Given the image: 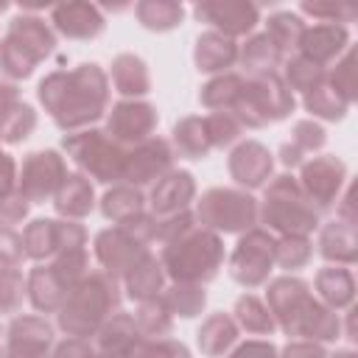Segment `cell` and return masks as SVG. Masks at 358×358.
Segmentation results:
<instances>
[{
	"label": "cell",
	"mask_w": 358,
	"mask_h": 358,
	"mask_svg": "<svg viewBox=\"0 0 358 358\" xmlns=\"http://www.w3.org/2000/svg\"><path fill=\"white\" fill-rule=\"evenodd\" d=\"M324 84H327L338 98H344L350 106L355 103L358 90H355V50H352V45L327 67Z\"/></svg>",
	"instance_id": "obj_44"
},
{
	"label": "cell",
	"mask_w": 358,
	"mask_h": 358,
	"mask_svg": "<svg viewBox=\"0 0 358 358\" xmlns=\"http://www.w3.org/2000/svg\"><path fill=\"white\" fill-rule=\"evenodd\" d=\"M134 17L145 31L154 34H168L182 25L185 20V6L176 0H140L134 6Z\"/></svg>",
	"instance_id": "obj_37"
},
{
	"label": "cell",
	"mask_w": 358,
	"mask_h": 358,
	"mask_svg": "<svg viewBox=\"0 0 358 358\" xmlns=\"http://www.w3.org/2000/svg\"><path fill=\"white\" fill-rule=\"evenodd\" d=\"M131 316H134L137 330L143 336H148V338H168L171 330H173V313L168 310L162 294L151 296L145 302H137V310Z\"/></svg>",
	"instance_id": "obj_41"
},
{
	"label": "cell",
	"mask_w": 358,
	"mask_h": 358,
	"mask_svg": "<svg viewBox=\"0 0 358 358\" xmlns=\"http://www.w3.org/2000/svg\"><path fill=\"white\" fill-rule=\"evenodd\" d=\"M50 28L64 39L90 42L106 31V17L103 8L92 3H62L50 8Z\"/></svg>",
	"instance_id": "obj_19"
},
{
	"label": "cell",
	"mask_w": 358,
	"mask_h": 358,
	"mask_svg": "<svg viewBox=\"0 0 358 358\" xmlns=\"http://www.w3.org/2000/svg\"><path fill=\"white\" fill-rule=\"evenodd\" d=\"M28 210H31V204H28L20 193H14L8 201L0 204V224H3V227H11V224L25 221V218H28Z\"/></svg>",
	"instance_id": "obj_59"
},
{
	"label": "cell",
	"mask_w": 358,
	"mask_h": 358,
	"mask_svg": "<svg viewBox=\"0 0 358 358\" xmlns=\"http://www.w3.org/2000/svg\"><path fill=\"white\" fill-rule=\"evenodd\" d=\"M204 129H207V137H210L213 148H229L243 134V126L238 123V117L232 112H210L204 117Z\"/></svg>",
	"instance_id": "obj_49"
},
{
	"label": "cell",
	"mask_w": 358,
	"mask_h": 358,
	"mask_svg": "<svg viewBox=\"0 0 358 358\" xmlns=\"http://www.w3.org/2000/svg\"><path fill=\"white\" fill-rule=\"evenodd\" d=\"M257 221L271 235H305L322 224V213L305 199L294 173L271 176L263 187V201H257Z\"/></svg>",
	"instance_id": "obj_5"
},
{
	"label": "cell",
	"mask_w": 358,
	"mask_h": 358,
	"mask_svg": "<svg viewBox=\"0 0 358 358\" xmlns=\"http://www.w3.org/2000/svg\"><path fill=\"white\" fill-rule=\"evenodd\" d=\"M126 358H193V355H190L187 344H182L176 338H148V336H140Z\"/></svg>",
	"instance_id": "obj_51"
},
{
	"label": "cell",
	"mask_w": 358,
	"mask_h": 358,
	"mask_svg": "<svg viewBox=\"0 0 358 358\" xmlns=\"http://www.w3.org/2000/svg\"><path fill=\"white\" fill-rule=\"evenodd\" d=\"M140 336H143V333L137 330L134 316L117 310V313L109 316V319L101 324V330L95 333V352H101V355H106V358H126L129 350L134 347V341H137Z\"/></svg>",
	"instance_id": "obj_31"
},
{
	"label": "cell",
	"mask_w": 358,
	"mask_h": 358,
	"mask_svg": "<svg viewBox=\"0 0 358 358\" xmlns=\"http://www.w3.org/2000/svg\"><path fill=\"white\" fill-rule=\"evenodd\" d=\"M162 299L168 305V310L173 313V319H193L207 308V291L204 285H193V282H171L162 291Z\"/></svg>",
	"instance_id": "obj_42"
},
{
	"label": "cell",
	"mask_w": 358,
	"mask_h": 358,
	"mask_svg": "<svg viewBox=\"0 0 358 358\" xmlns=\"http://www.w3.org/2000/svg\"><path fill=\"white\" fill-rule=\"evenodd\" d=\"M36 98L50 120L64 134H73L92 129L101 117H106L112 87L101 64L84 62L73 70L48 73L36 87Z\"/></svg>",
	"instance_id": "obj_1"
},
{
	"label": "cell",
	"mask_w": 358,
	"mask_h": 358,
	"mask_svg": "<svg viewBox=\"0 0 358 358\" xmlns=\"http://www.w3.org/2000/svg\"><path fill=\"white\" fill-rule=\"evenodd\" d=\"M280 358H327V350H324V344L294 338L280 350Z\"/></svg>",
	"instance_id": "obj_58"
},
{
	"label": "cell",
	"mask_w": 358,
	"mask_h": 358,
	"mask_svg": "<svg viewBox=\"0 0 358 358\" xmlns=\"http://www.w3.org/2000/svg\"><path fill=\"white\" fill-rule=\"evenodd\" d=\"M193 64L199 73H213V76L227 73L229 67L238 64V42L218 31H204L196 36Z\"/></svg>",
	"instance_id": "obj_23"
},
{
	"label": "cell",
	"mask_w": 358,
	"mask_h": 358,
	"mask_svg": "<svg viewBox=\"0 0 358 358\" xmlns=\"http://www.w3.org/2000/svg\"><path fill=\"white\" fill-rule=\"evenodd\" d=\"M199 22H207L210 31H218L229 39L249 36L260 22V6L249 0H201L193 6Z\"/></svg>",
	"instance_id": "obj_15"
},
{
	"label": "cell",
	"mask_w": 358,
	"mask_h": 358,
	"mask_svg": "<svg viewBox=\"0 0 358 358\" xmlns=\"http://www.w3.org/2000/svg\"><path fill=\"white\" fill-rule=\"evenodd\" d=\"M313 257V243L305 235H280L274 241V266L285 271L305 268Z\"/></svg>",
	"instance_id": "obj_45"
},
{
	"label": "cell",
	"mask_w": 358,
	"mask_h": 358,
	"mask_svg": "<svg viewBox=\"0 0 358 358\" xmlns=\"http://www.w3.org/2000/svg\"><path fill=\"white\" fill-rule=\"evenodd\" d=\"M227 171L241 190L266 187L274 176V154L257 140H238L227 157Z\"/></svg>",
	"instance_id": "obj_17"
},
{
	"label": "cell",
	"mask_w": 358,
	"mask_h": 358,
	"mask_svg": "<svg viewBox=\"0 0 358 358\" xmlns=\"http://www.w3.org/2000/svg\"><path fill=\"white\" fill-rule=\"evenodd\" d=\"M36 123H39L36 109L31 103H25L22 98L3 103L0 106V143L17 145V143L28 140L36 131Z\"/></svg>",
	"instance_id": "obj_36"
},
{
	"label": "cell",
	"mask_w": 358,
	"mask_h": 358,
	"mask_svg": "<svg viewBox=\"0 0 358 358\" xmlns=\"http://www.w3.org/2000/svg\"><path fill=\"white\" fill-rule=\"evenodd\" d=\"M25 299V274L17 266H0V313H17Z\"/></svg>",
	"instance_id": "obj_50"
},
{
	"label": "cell",
	"mask_w": 358,
	"mask_h": 358,
	"mask_svg": "<svg viewBox=\"0 0 358 358\" xmlns=\"http://www.w3.org/2000/svg\"><path fill=\"white\" fill-rule=\"evenodd\" d=\"M159 126V112L154 103L143 101V98H123L117 103H112V109L106 112V131L115 143H120L123 148H131L148 137H154Z\"/></svg>",
	"instance_id": "obj_13"
},
{
	"label": "cell",
	"mask_w": 358,
	"mask_h": 358,
	"mask_svg": "<svg viewBox=\"0 0 358 358\" xmlns=\"http://www.w3.org/2000/svg\"><path fill=\"white\" fill-rule=\"evenodd\" d=\"M17 171H20L17 159L0 148V204L17 193Z\"/></svg>",
	"instance_id": "obj_56"
},
{
	"label": "cell",
	"mask_w": 358,
	"mask_h": 358,
	"mask_svg": "<svg viewBox=\"0 0 358 358\" xmlns=\"http://www.w3.org/2000/svg\"><path fill=\"white\" fill-rule=\"evenodd\" d=\"M232 319L241 330H246L249 336H271L277 330L274 324V316L268 310V305L255 296V294H243L235 299V308H232Z\"/></svg>",
	"instance_id": "obj_39"
},
{
	"label": "cell",
	"mask_w": 358,
	"mask_h": 358,
	"mask_svg": "<svg viewBox=\"0 0 358 358\" xmlns=\"http://www.w3.org/2000/svg\"><path fill=\"white\" fill-rule=\"evenodd\" d=\"M98 207H101V215L106 221H112V224H126V221H131V218H137L140 213L148 210L143 190H137L131 185H112V187H106V193L101 196Z\"/></svg>",
	"instance_id": "obj_34"
},
{
	"label": "cell",
	"mask_w": 358,
	"mask_h": 358,
	"mask_svg": "<svg viewBox=\"0 0 358 358\" xmlns=\"http://www.w3.org/2000/svg\"><path fill=\"white\" fill-rule=\"evenodd\" d=\"M67 294H70V288L59 280V274L53 271L50 263H36L25 277V296L36 313H45V316L59 313Z\"/></svg>",
	"instance_id": "obj_21"
},
{
	"label": "cell",
	"mask_w": 358,
	"mask_h": 358,
	"mask_svg": "<svg viewBox=\"0 0 358 358\" xmlns=\"http://www.w3.org/2000/svg\"><path fill=\"white\" fill-rule=\"evenodd\" d=\"M296 182H299L305 199L319 213H327L336 207L338 196L347 187V165L336 154H319V157H310L299 165Z\"/></svg>",
	"instance_id": "obj_11"
},
{
	"label": "cell",
	"mask_w": 358,
	"mask_h": 358,
	"mask_svg": "<svg viewBox=\"0 0 358 358\" xmlns=\"http://www.w3.org/2000/svg\"><path fill=\"white\" fill-rule=\"evenodd\" d=\"M313 291L322 305L330 310H347L355 302V277L347 266H324L313 277Z\"/></svg>",
	"instance_id": "obj_24"
},
{
	"label": "cell",
	"mask_w": 358,
	"mask_h": 358,
	"mask_svg": "<svg viewBox=\"0 0 358 358\" xmlns=\"http://www.w3.org/2000/svg\"><path fill=\"white\" fill-rule=\"evenodd\" d=\"M67 159L56 148H36L22 157V165L17 171V193L28 204H45L53 201L56 190L67 179Z\"/></svg>",
	"instance_id": "obj_10"
},
{
	"label": "cell",
	"mask_w": 358,
	"mask_h": 358,
	"mask_svg": "<svg viewBox=\"0 0 358 358\" xmlns=\"http://www.w3.org/2000/svg\"><path fill=\"white\" fill-rule=\"evenodd\" d=\"M196 224L218 235H243L257 227V199L241 187H210L196 201Z\"/></svg>",
	"instance_id": "obj_8"
},
{
	"label": "cell",
	"mask_w": 358,
	"mask_h": 358,
	"mask_svg": "<svg viewBox=\"0 0 358 358\" xmlns=\"http://www.w3.org/2000/svg\"><path fill=\"white\" fill-rule=\"evenodd\" d=\"M36 64H39V59L28 48H22L17 39H11L8 34L0 39V73L8 81L17 84L22 78H31L34 70H36Z\"/></svg>",
	"instance_id": "obj_43"
},
{
	"label": "cell",
	"mask_w": 358,
	"mask_h": 358,
	"mask_svg": "<svg viewBox=\"0 0 358 358\" xmlns=\"http://www.w3.org/2000/svg\"><path fill=\"white\" fill-rule=\"evenodd\" d=\"M285 62V53L277 48V42L263 31V34H249L243 45H238V64L249 76H266V73H280Z\"/></svg>",
	"instance_id": "obj_25"
},
{
	"label": "cell",
	"mask_w": 358,
	"mask_h": 358,
	"mask_svg": "<svg viewBox=\"0 0 358 358\" xmlns=\"http://www.w3.org/2000/svg\"><path fill=\"white\" fill-rule=\"evenodd\" d=\"M173 159H176V154L171 148V140L154 134V137H148V140L126 148L120 185H131L137 190L151 187L168 171H173Z\"/></svg>",
	"instance_id": "obj_12"
},
{
	"label": "cell",
	"mask_w": 358,
	"mask_h": 358,
	"mask_svg": "<svg viewBox=\"0 0 358 358\" xmlns=\"http://www.w3.org/2000/svg\"><path fill=\"white\" fill-rule=\"evenodd\" d=\"M193 199H196V176L185 168H173L159 182L151 185L145 204L154 218H168L182 210H190Z\"/></svg>",
	"instance_id": "obj_18"
},
{
	"label": "cell",
	"mask_w": 358,
	"mask_h": 358,
	"mask_svg": "<svg viewBox=\"0 0 358 358\" xmlns=\"http://www.w3.org/2000/svg\"><path fill=\"white\" fill-rule=\"evenodd\" d=\"M190 227H196V215H193V210H182V213H176V215L157 218V238H154V241L162 246V243L173 241L176 235L187 232Z\"/></svg>",
	"instance_id": "obj_53"
},
{
	"label": "cell",
	"mask_w": 358,
	"mask_h": 358,
	"mask_svg": "<svg viewBox=\"0 0 358 358\" xmlns=\"http://www.w3.org/2000/svg\"><path fill=\"white\" fill-rule=\"evenodd\" d=\"M48 263L53 266V271L59 274V280H62L67 288H73V285L81 282L84 274L90 271V252H87V246L62 249V252H56Z\"/></svg>",
	"instance_id": "obj_48"
},
{
	"label": "cell",
	"mask_w": 358,
	"mask_h": 358,
	"mask_svg": "<svg viewBox=\"0 0 358 358\" xmlns=\"http://www.w3.org/2000/svg\"><path fill=\"white\" fill-rule=\"evenodd\" d=\"M165 268L159 263V257L148 249L126 274H123V291L129 299L134 302H145L151 296H159L165 291Z\"/></svg>",
	"instance_id": "obj_28"
},
{
	"label": "cell",
	"mask_w": 358,
	"mask_h": 358,
	"mask_svg": "<svg viewBox=\"0 0 358 358\" xmlns=\"http://www.w3.org/2000/svg\"><path fill=\"white\" fill-rule=\"evenodd\" d=\"M53 210L59 213V218H67V221L87 218L95 210V187H92V182L81 171L67 173V179L62 182V187L53 196Z\"/></svg>",
	"instance_id": "obj_26"
},
{
	"label": "cell",
	"mask_w": 358,
	"mask_h": 358,
	"mask_svg": "<svg viewBox=\"0 0 358 358\" xmlns=\"http://www.w3.org/2000/svg\"><path fill=\"white\" fill-rule=\"evenodd\" d=\"M302 14L319 20V22H336V25H347L355 20V8L350 3H327V0H305L299 6Z\"/></svg>",
	"instance_id": "obj_52"
},
{
	"label": "cell",
	"mask_w": 358,
	"mask_h": 358,
	"mask_svg": "<svg viewBox=\"0 0 358 358\" xmlns=\"http://www.w3.org/2000/svg\"><path fill=\"white\" fill-rule=\"evenodd\" d=\"M241 87H243V73L227 70V73H218V76H213L210 81L201 84L199 101L210 112H232V106L241 95Z\"/></svg>",
	"instance_id": "obj_38"
},
{
	"label": "cell",
	"mask_w": 358,
	"mask_h": 358,
	"mask_svg": "<svg viewBox=\"0 0 358 358\" xmlns=\"http://www.w3.org/2000/svg\"><path fill=\"white\" fill-rule=\"evenodd\" d=\"M92 358H106V355H101V352H95V355H92Z\"/></svg>",
	"instance_id": "obj_61"
},
{
	"label": "cell",
	"mask_w": 358,
	"mask_h": 358,
	"mask_svg": "<svg viewBox=\"0 0 358 358\" xmlns=\"http://www.w3.org/2000/svg\"><path fill=\"white\" fill-rule=\"evenodd\" d=\"M109 81L115 92L123 98H145L151 92V73L148 64L137 53H117L109 64Z\"/></svg>",
	"instance_id": "obj_30"
},
{
	"label": "cell",
	"mask_w": 358,
	"mask_h": 358,
	"mask_svg": "<svg viewBox=\"0 0 358 358\" xmlns=\"http://www.w3.org/2000/svg\"><path fill=\"white\" fill-rule=\"evenodd\" d=\"M296 106L294 92L285 87L280 73L266 76H243L241 95L232 106V115L243 129H263L268 123L285 120Z\"/></svg>",
	"instance_id": "obj_6"
},
{
	"label": "cell",
	"mask_w": 358,
	"mask_h": 358,
	"mask_svg": "<svg viewBox=\"0 0 358 358\" xmlns=\"http://www.w3.org/2000/svg\"><path fill=\"white\" fill-rule=\"evenodd\" d=\"M62 151L78 165V171L98 185H120L126 148L109 137L106 129H84L62 137Z\"/></svg>",
	"instance_id": "obj_7"
},
{
	"label": "cell",
	"mask_w": 358,
	"mask_h": 358,
	"mask_svg": "<svg viewBox=\"0 0 358 358\" xmlns=\"http://www.w3.org/2000/svg\"><path fill=\"white\" fill-rule=\"evenodd\" d=\"M350 48V28L347 25H336V22H316V25H305L299 42H296V53L327 67L333 64L344 50Z\"/></svg>",
	"instance_id": "obj_20"
},
{
	"label": "cell",
	"mask_w": 358,
	"mask_h": 358,
	"mask_svg": "<svg viewBox=\"0 0 358 358\" xmlns=\"http://www.w3.org/2000/svg\"><path fill=\"white\" fill-rule=\"evenodd\" d=\"M263 302L268 305L277 330H282L288 338L327 344L341 336L338 313L322 305L313 296L310 282L296 274H282V277L268 280Z\"/></svg>",
	"instance_id": "obj_2"
},
{
	"label": "cell",
	"mask_w": 358,
	"mask_h": 358,
	"mask_svg": "<svg viewBox=\"0 0 358 358\" xmlns=\"http://www.w3.org/2000/svg\"><path fill=\"white\" fill-rule=\"evenodd\" d=\"M224 257H227V249H224L221 235L199 224L176 235L173 241L162 243L159 249V263L171 282L207 285L210 280L218 277Z\"/></svg>",
	"instance_id": "obj_4"
},
{
	"label": "cell",
	"mask_w": 358,
	"mask_h": 358,
	"mask_svg": "<svg viewBox=\"0 0 358 358\" xmlns=\"http://www.w3.org/2000/svg\"><path fill=\"white\" fill-rule=\"evenodd\" d=\"M280 76H282V81H285V87H288L291 92L308 95V92H313L316 87L324 84L327 67H322V64H316V62H310V59L294 53V56H288V59L282 62V73H280Z\"/></svg>",
	"instance_id": "obj_40"
},
{
	"label": "cell",
	"mask_w": 358,
	"mask_h": 358,
	"mask_svg": "<svg viewBox=\"0 0 358 358\" xmlns=\"http://www.w3.org/2000/svg\"><path fill=\"white\" fill-rule=\"evenodd\" d=\"M324 143H327V131L322 123H316L313 117L296 120L291 126V140L280 145V162L285 168H299L305 162V157L322 151Z\"/></svg>",
	"instance_id": "obj_32"
},
{
	"label": "cell",
	"mask_w": 358,
	"mask_h": 358,
	"mask_svg": "<svg viewBox=\"0 0 358 358\" xmlns=\"http://www.w3.org/2000/svg\"><path fill=\"white\" fill-rule=\"evenodd\" d=\"M92 355H95V347L87 338H73V336L56 341L50 352V358H92Z\"/></svg>",
	"instance_id": "obj_57"
},
{
	"label": "cell",
	"mask_w": 358,
	"mask_h": 358,
	"mask_svg": "<svg viewBox=\"0 0 358 358\" xmlns=\"http://www.w3.org/2000/svg\"><path fill=\"white\" fill-rule=\"evenodd\" d=\"M238 336H241V327L235 324L232 313L218 310V313H210L196 330V347L204 358H224L238 344Z\"/></svg>",
	"instance_id": "obj_29"
},
{
	"label": "cell",
	"mask_w": 358,
	"mask_h": 358,
	"mask_svg": "<svg viewBox=\"0 0 358 358\" xmlns=\"http://www.w3.org/2000/svg\"><path fill=\"white\" fill-rule=\"evenodd\" d=\"M56 344L53 324L45 316H14L6 330V358H50Z\"/></svg>",
	"instance_id": "obj_16"
},
{
	"label": "cell",
	"mask_w": 358,
	"mask_h": 358,
	"mask_svg": "<svg viewBox=\"0 0 358 358\" xmlns=\"http://www.w3.org/2000/svg\"><path fill=\"white\" fill-rule=\"evenodd\" d=\"M25 257L36 263H48L62 249V218H34L22 229Z\"/></svg>",
	"instance_id": "obj_33"
},
{
	"label": "cell",
	"mask_w": 358,
	"mask_h": 358,
	"mask_svg": "<svg viewBox=\"0 0 358 358\" xmlns=\"http://www.w3.org/2000/svg\"><path fill=\"white\" fill-rule=\"evenodd\" d=\"M227 358H280V350L268 338H246L235 344L227 352Z\"/></svg>",
	"instance_id": "obj_55"
},
{
	"label": "cell",
	"mask_w": 358,
	"mask_h": 358,
	"mask_svg": "<svg viewBox=\"0 0 358 358\" xmlns=\"http://www.w3.org/2000/svg\"><path fill=\"white\" fill-rule=\"evenodd\" d=\"M171 148H173V154L185 157V159H204L213 151L207 129H204V117H199V115L179 117L171 131Z\"/></svg>",
	"instance_id": "obj_35"
},
{
	"label": "cell",
	"mask_w": 358,
	"mask_h": 358,
	"mask_svg": "<svg viewBox=\"0 0 358 358\" xmlns=\"http://www.w3.org/2000/svg\"><path fill=\"white\" fill-rule=\"evenodd\" d=\"M302 106H305V112H310L313 117L330 120V123L344 120L347 112H350V103H347L344 98H338L327 84H322V87H316L313 92L302 95Z\"/></svg>",
	"instance_id": "obj_47"
},
{
	"label": "cell",
	"mask_w": 358,
	"mask_h": 358,
	"mask_svg": "<svg viewBox=\"0 0 358 358\" xmlns=\"http://www.w3.org/2000/svg\"><path fill=\"white\" fill-rule=\"evenodd\" d=\"M0 358H6V350H0Z\"/></svg>",
	"instance_id": "obj_62"
},
{
	"label": "cell",
	"mask_w": 358,
	"mask_h": 358,
	"mask_svg": "<svg viewBox=\"0 0 358 358\" xmlns=\"http://www.w3.org/2000/svg\"><path fill=\"white\" fill-rule=\"evenodd\" d=\"M274 235L263 227H252L238 235V243L227 260L229 277L243 288H260L274 271Z\"/></svg>",
	"instance_id": "obj_9"
},
{
	"label": "cell",
	"mask_w": 358,
	"mask_h": 358,
	"mask_svg": "<svg viewBox=\"0 0 358 358\" xmlns=\"http://www.w3.org/2000/svg\"><path fill=\"white\" fill-rule=\"evenodd\" d=\"M151 243H145L143 238H137L131 229L126 227H106L95 235V260L101 266V271H106L115 280H123V274L148 252Z\"/></svg>",
	"instance_id": "obj_14"
},
{
	"label": "cell",
	"mask_w": 358,
	"mask_h": 358,
	"mask_svg": "<svg viewBox=\"0 0 358 358\" xmlns=\"http://www.w3.org/2000/svg\"><path fill=\"white\" fill-rule=\"evenodd\" d=\"M327 358H358V352H355V350H350V347H341V350L330 352Z\"/></svg>",
	"instance_id": "obj_60"
},
{
	"label": "cell",
	"mask_w": 358,
	"mask_h": 358,
	"mask_svg": "<svg viewBox=\"0 0 358 358\" xmlns=\"http://www.w3.org/2000/svg\"><path fill=\"white\" fill-rule=\"evenodd\" d=\"M302 31H305V20L296 11H274L266 20V34L277 42V48L282 53L296 50V42H299Z\"/></svg>",
	"instance_id": "obj_46"
},
{
	"label": "cell",
	"mask_w": 358,
	"mask_h": 358,
	"mask_svg": "<svg viewBox=\"0 0 358 358\" xmlns=\"http://www.w3.org/2000/svg\"><path fill=\"white\" fill-rule=\"evenodd\" d=\"M319 255L327 260V266H352L358 260V232L352 224H344L338 218L319 224Z\"/></svg>",
	"instance_id": "obj_22"
},
{
	"label": "cell",
	"mask_w": 358,
	"mask_h": 358,
	"mask_svg": "<svg viewBox=\"0 0 358 358\" xmlns=\"http://www.w3.org/2000/svg\"><path fill=\"white\" fill-rule=\"evenodd\" d=\"M120 280L109 277L106 271H87L81 282H76L70 288V294L64 296L59 313H56V324L64 336L73 338H95V333L101 330V324L115 316L120 310Z\"/></svg>",
	"instance_id": "obj_3"
},
{
	"label": "cell",
	"mask_w": 358,
	"mask_h": 358,
	"mask_svg": "<svg viewBox=\"0 0 358 358\" xmlns=\"http://www.w3.org/2000/svg\"><path fill=\"white\" fill-rule=\"evenodd\" d=\"M22 260H25L22 235L14 227L0 224V266H20Z\"/></svg>",
	"instance_id": "obj_54"
},
{
	"label": "cell",
	"mask_w": 358,
	"mask_h": 358,
	"mask_svg": "<svg viewBox=\"0 0 358 358\" xmlns=\"http://www.w3.org/2000/svg\"><path fill=\"white\" fill-rule=\"evenodd\" d=\"M11 39H17L22 48H28L39 62H45L53 50H56V31L50 28V22H45L39 14L34 11H22L8 22L6 31Z\"/></svg>",
	"instance_id": "obj_27"
}]
</instances>
